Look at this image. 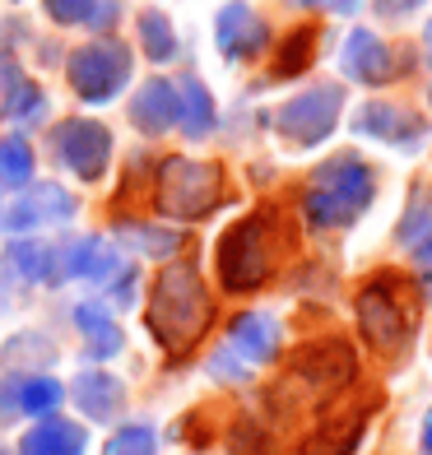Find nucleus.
Here are the masks:
<instances>
[{"label": "nucleus", "mask_w": 432, "mask_h": 455, "mask_svg": "<svg viewBox=\"0 0 432 455\" xmlns=\"http://www.w3.org/2000/svg\"><path fill=\"white\" fill-rule=\"evenodd\" d=\"M293 251H298V228L288 219V210L260 204V210L242 214L219 237V251H214L223 293H256L284 270Z\"/></svg>", "instance_id": "nucleus-1"}, {"label": "nucleus", "mask_w": 432, "mask_h": 455, "mask_svg": "<svg viewBox=\"0 0 432 455\" xmlns=\"http://www.w3.org/2000/svg\"><path fill=\"white\" fill-rule=\"evenodd\" d=\"M144 325L158 339L163 354H191V348L210 335L214 325V302L210 288L200 283L196 265H168L154 283H149V302H144Z\"/></svg>", "instance_id": "nucleus-2"}, {"label": "nucleus", "mask_w": 432, "mask_h": 455, "mask_svg": "<svg viewBox=\"0 0 432 455\" xmlns=\"http://www.w3.org/2000/svg\"><path fill=\"white\" fill-rule=\"evenodd\" d=\"M372 196H377L372 168L354 154H340V158L321 163V168L307 177L298 210L312 228H348L367 204H372Z\"/></svg>", "instance_id": "nucleus-3"}, {"label": "nucleus", "mask_w": 432, "mask_h": 455, "mask_svg": "<svg viewBox=\"0 0 432 455\" xmlns=\"http://www.w3.org/2000/svg\"><path fill=\"white\" fill-rule=\"evenodd\" d=\"M354 316H358V330L363 339L372 344V354L381 358H396L400 348L414 335V321H419V307H414V288H409L404 275H372L358 298H354Z\"/></svg>", "instance_id": "nucleus-4"}, {"label": "nucleus", "mask_w": 432, "mask_h": 455, "mask_svg": "<svg viewBox=\"0 0 432 455\" xmlns=\"http://www.w3.org/2000/svg\"><path fill=\"white\" fill-rule=\"evenodd\" d=\"M223 168L219 163H200V158H163L158 163V181H154V204L168 219H210L223 204Z\"/></svg>", "instance_id": "nucleus-5"}, {"label": "nucleus", "mask_w": 432, "mask_h": 455, "mask_svg": "<svg viewBox=\"0 0 432 455\" xmlns=\"http://www.w3.org/2000/svg\"><path fill=\"white\" fill-rule=\"evenodd\" d=\"M344 112V89L340 84H312L307 93L288 98L284 108L275 112V126L288 144H298V149H312L321 144L325 135L335 131V121Z\"/></svg>", "instance_id": "nucleus-6"}, {"label": "nucleus", "mask_w": 432, "mask_h": 455, "mask_svg": "<svg viewBox=\"0 0 432 455\" xmlns=\"http://www.w3.org/2000/svg\"><path fill=\"white\" fill-rule=\"evenodd\" d=\"M66 79L75 98L84 102H108L126 89L131 79V52L121 43H89V47H75L70 52V66H66Z\"/></svg>", "instance_id": "nucleus-7"}, {"label": "nucleus", "mask_w": 432, "mask_h": 455, "mask_svg": "<svg viewBox=\"0 0 432 455\" xmlns=\"http://www.w3.org/2000/svg\"><path fill=\"white\" fill-rule=\"evenodd\" d=\"M340 66H344L348 79H358V84H367V89H381V84H396L400 75L414 70V60H409L404 52H396V47H386L372 28H354L344 52H340Z\"/></svg>", "instance_id": "nucleus-8"}, {"label": "nucleus", "mask_w": 432, "mask_h": 455, "mask_svg": "<svg viewBox=\"0 0 432 455\" xmlns=\"http://www.w3.org/2000/svg\"><path fill=\"white\" fill-rule=\"evenodd\" d=\"M354 377H358V358H354V348H348L344 339L307 344L302 354L293 358V381H302L316 400H325V395H335V390H344Z\"/></svg>", "instance_id": "nucleus-9"}, {"label": "nucleus", "mask_w": 432, "mask_h": 455, "mask_svg": "<svg viewBox=\"0 0 432 455\" xmlns=\"http://www.w3.org/2000/svg\"><path fill=\"white\" fill-rule=\"evenodd\" d=\"M52 144H56L60 168H70L84 181H98L102 168H108V158H112V131L102 121H66Z\"/></svg>", "instance_id": "nucleus-10"}, {"label": "nucleus", "mask_w": 432, "mask_h": 455, "mask_svg": "<svg viewBox=\"0 0 432 455\" xmlns=\"http://www.w3.org/2000/svg\"><path fill=\"white\" fill-rule=\"evenodd\" d=\"M75 219V200L66 186L56 181H37L33 191H24L5 214H0V223L10 228V233H28V228H43V223H66Z\"/></svg>", "instance_id": "nucleus-11"}, {"label": "nucleus", "mask_w": 432, "mask_h": 455, "mask_svg": "<svg viewBox=\"0 0 432 455\" xmlns=\"http://www.w3.org/2000/svg\"><path fill=\"white\" fill-rule=\"evenodd\" d=\"M265 19H256V10L246 5V0H233V5H223L219 19H214V43L223 56L233 60H252L265 52Z\"/></svg>", "instance_id": "nucleus-12"}, {"label": "nucleus", "mask_w": 432, "mask_h": 455, "mask_svg": "<svg viewBox=\"0 0 432 455\" xmlns=\"http://www.w3.org/2000/svg\"><path fill=\"white\" fill-rule=\"evenodd\" d=\"M354 131L358 135H372V140H386V144H404V149H409V144L423 140V121L414 112L396 108V102L377 98V102H363V108H358Z\"/></svg>", "instance_id": "nucleus-13"}, {"label": "nucleus", "mask_w": 432, "mask_h": 455, "mask_svg": "<svg viewBox=\"0 0 432 455\" xmlns=\"http://www.w3.org/2000/svg\"><path fill=\"white\" fill-rule=\"evenodd\" d=\"M363 423H367V404L340 409L302 442L298 455H354V446L363 442Z\"/></svg>", "instance_id": "nucleus-14"}, {"label": "nucleus", "mask_w": 432, "mask_h": 455, "mask_svg": "<svg viewBox=\"0 0 432 455\" xmlns=\"http://www.w3.org/2000/svg\"><path fill=\"white\" fill-rule=\"evenodd\" d=\"M70 395H75V409L89 413L93 423H112L116 413L126 409V386L116 377H108V371H79Z\"/></svg>", "instance_id": "nucleus-15"}, {"label": "nucleus", "mask_w": 432, "mask_h": 455, "mask_svg": "<svg viewBox=\"0 0 432 455\" xmlns=\"http://www.w3.org/2000/svg\"><path fill=\"white\" fill-rule=\"evenodd\" d=\"M228 344L242 363H270L279 358V321L265 312H242L228 325Z\"/></svg>", "instance_id": "nucleus-16"}, {"label": "nucleus", "mask_w": 432, "mask_h": 455, "mask_svg": "<svg viewBox=\"0 0 432 455\" xmlns=\"http://www.w3.org/2000/svg\"><path fill=\"white\" fill-rule=\"evenodd\" d=\"M60 270H66V279H112L121 270V256H116V246L112 242H102V237H79L70 246H60Z\"/></svg>", "instance_id": "nucleus-17"}, {"label": "nucleus", "mask_w": 432, "mask_h": 455, "mask_svg": "<svg viewBox=\"0 0 432 455\" xmlns=\"http://www.w3.org/2000/svg\"><path fill=\"white\" fill-rule=\"evenodd\" d=\"M131 121L135 131L144 135H163L177 126V84H168V79H149L135 98H131Z\"/></svg>", "instance_id": "nucleus-18"}, {"label": "nucleus", "mask_w": 432, "mask_h": 455, "mask_svg": "<svg viewBox=\"0 0 432 455\" xmlns=\"http://www.w3.org/2000/svg\"><path fill=\"white\" fill-rule=\"evenodd\" d=\"M47 112V102L43 93L33 89V79L19 70V60H0V116H10V121H37Z\"/></svg>", "instance_id": "nucleus-19"}, {"label": "nucleus", "mask_w": 432, "mask_h": 455, "mask_svg": "<svg viewBox=\"0 0 432 455\" xmlns=\"http://www.w3.org/2000/svg\"><path fill=\"white\" fill-rule=\"evenodd\" d=\"M89 446V432L79 423H66V419H43L37 427L24 432L19 442V455H84Z\"/></svg>", "instance_id": "nucleus-20"}, {"label": "nucleus", "mask_w": 432, "mask_h": 455, "mask_svg": "<svg viewBox=\"0 0 432 455\" xmlns=\"http://www.w3.org/2000/svg\"><path fill=\"white\" fill-rule=\"evenodd\" d=\"M5 260H10L24 279H33V283H66V270H60V246L19 237V242H10Z\"/></svg>", "instance_id": "nucleus-21"}, {"label": "nucleus", "mask_w": 432, "mask_h": 455, "mask_svg": "<svg viewBox=\"0 0 432 455\" xmlns=\"http://www.w3.org/2000/svg\"><path fill=\"white\" fill-rule=\"evenodd\" d=\"M75 330L84 335L89 358H112V354H121V330H116L112 312H108L102 302H79V307H75Z\"/></svg>", "instance_id": "nucleus-22"}, {"label": "nucleus", "mask_w": 432, "mask_h": 455, "mask_svg": "<svg viewBox=\"0 0 432 455\" xmlns=\"http://www.w3.org/2000/svg\"><path fill=\"white\" fill-rule=\"evenodd\" d=\"M214 98H210V89L200 84L196 75H187V79H177V126L187 131V135H210L214 131Z\"/></svg>", "instance_id": "nucleus-23"}, {"label": "nucleus", "mask_w": 432, "mask_h": 455, "mask_svg": "<svg viewBox=\"0 0 432 455\" xmlns=\"http://www.w3.org/2000/svg\"><path fill=\"white\" fill-rule=\"evenodd\" d=\"M140 43H144V52H149V60H177V33H172V24H168V14L163 10H144L140 14Z\"/></svg>", "instance_id": "nucleus-24"}, {"label": "nucleus", "mask_w": 432, "mask_h": 455, "mask_svg": "<svg viewBox=\"0 0 432 455\" xmlns=\"http://www.w3.org/2000/svg\"><path fill=\"white\" fill-rule=\"evenodd\" d=\"M312 56H316V28L288 33V37H284V47H279V56H275V79H293V75H302L307 66H312Z\"/></svg>", "instance_id": "nucleus-25"}, {"label": "nucleus", "mask_w": 432, "mask_h": 455, "mask_svg": "<svg viewBox=\"0 0 432 455\" xmlns=\"http://www.w3.org/2000/svg\"><path fill=\"white\" fill-rule=\"evenodd\" d=\"M33 181V149L24 135L0 140V186H28Z\"/></svg>", "instance_id": "nucleus-26"}, {"label": "nucleus", "mask_w": 432, "mask_h": 455, "mask_svg": "<svg viewBox=\"0 0 432 455\" xmlns=\"http://www.w3.org/2000/svg\"><path fill=\"white\" fill-rule=\"evenodd\" d=\"M121 237H131V242H135V251H140V256H154V260L177 256V251H181V233H172V228L126 223V228H121Z\"/></svg>", "instance_id": "nucleus-27"}, {"label": "nucleus", "mask_w": 432, "mask_h": 455, "mask_svg": "<svg viewBox=\"0 0 432 455\" xmlns=\"http://www.w3.org/2000/svg\"><path fill=\"white\" fill-rule=\"evenodd\" d=\"M60 400H66V390L52 377H24V386H19V409L33 413V419H52Z\"/></svg>", "instance_id": "nucleus-28"}, {"label": "nucleus", "mask_w": 432, "mask_h": 455, "mask_svg": "<svg viewBox=\"0 0 432 455\" xmlns=\"http://www.w3.org/2000/svg\"><path fill=\"white\" fill-rule=\"evenodd\" d=\"M102 455H154V432L144 423H126V427L112 432V442Z\"/></svg>", "instance_id": "nucleus-29"}, {"label": "nucleus", "mask_w": 432, "mask_h": 455, "mask_svg": "<svg viewBox=\"0 0 432 455\" xmlns=\"http://www.w3.org/2000/svg\"><path fill=\"white\" fill-rule=\"evenodd\" d=\"M428 233H432V204H428V196L419 191L414 210H409V214L400 219V233H396V237H400L404 246H414V242H419V237H428Z\"/></svg>", "instance_id": "nucleus-30"}, {"label": "nucleus", "mask_w": 432, "mask_h": 455, "mask_svg": "<svg viewBox=\"0 0 432 455\" xmlns=\"http://www.w3.org/2000/svg\"><path fill=\"white\" fill-rule=\"evenodd\" d=\"M98 0H47V14L56 19V24H89V14H93Z\"/></svg>", "instance_id": "nucleus-31"}, {"label": "nucleus", "mask_w": 432, "mask_h": 455, "mask_svg": "<svg viewBox=\"0 0 432 455\" xmlns=\"http://www.w3.org/2000/svg\"><path fill=\"white\" fill-rule=\"evenodd\" d=\"M409 256H414V265H419V279H423L428 298H432V233H428V237H419L414 246H409Z\"/></svg>", "instance_id": "nucleus-32"}, {"label": "nucleus", "mask_w": 432, "mask_h": 455, "mask_svg": "<svg viewBox=\"0 0 432 455\" xmlns=\"http://www.w3.org/2000/svg\"><path fill=\"white\" fill-rule=\"evenodd\" d=\"M423 0H372V10H377V19H404L409 10H419Z\"/></svg>", "instance_id": "nucleus-33"}, {"label": "nucleus", "mask_w": 432, "mask_h": 455, "mask_svg": "<svg viewBox=\"0 0 432 455\" xmlns=\"http://www.w3.org/2000/svg\"><path fill=\"white\" fill-rule=\"evenodd\" d=\"M89 24L93 28H116V0H98V5H93V14H89Z\"/></svg>", "instance_id": "nucleus-34"}, {"label": "nucleus", "mask_w": 432, "mask_h": 455, "mask_svg": "<svg viewBox=\"0 0 432 455\" xmlns=\"http://www.w3.org/2000/svg\"><path fill=\"white\" fill-rule=\"evenodd\" d=\"M423 455H432V409H428V419H423Z\"/></svg>", "instance_id": "nucleus-35"}, {"label": "nucleus", "mask_w": 432, "mask_h": 455, "mask_svg": "<svg viewBox=\"0 0 432 455\" xmlns=\"http://www.w3.org/2000/svg\"><path fill=\"white\" fill-rule=\"evenodd\" d=\"M331 10H335V14H354L358 0H331Z\"/></svg>", "instance_id": "nucleus-36"}, {"label": "nucleus", "mask_w": 432, "mask_h": 455, "mask_svg": "<svg viewBox=\"0 0 432 455\" xmlns=\"http://www.w3.org/2000/svg\"><path fill=\"white\" fill-rule=\"evenodd\" d=\"M423 52H428V60H432V19H428V28H423Z\"/></svg>", "instance_id": "nucleus-37"}, {"label": "nucleus", "mask_w": 432, "mask_h": 455, "mask_svg": "<svg viewBox=\"0 0 432 455\" xmlns=\"http://www.w3.org/2000/svg\"><path fill=\"white\" fill-rule=\"evenodd\" d=\"M293 5H312V0H293Z\"/></svg>", "instance_id": "nucleus-38"}, {"label": "nucleus", "mask_w": 432, "mask_h": 455, "mask_svg": "<svg viewBox=\"0 0 432 455\" xmlns=\"http://www.w3.org/2000/svg\"><path fill=\"white\" fill-rule=\"evenodd\" d=\"M428 102H432V93H428Z\"/></svg>", "instance_id": "nucleus-39"}]
</instances>
